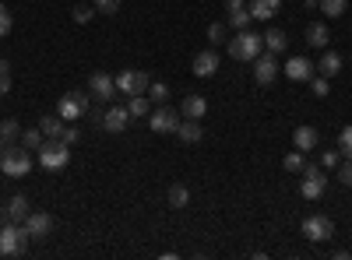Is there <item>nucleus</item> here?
I'll use <instances>...</instances> for the list:
<instances>
[{
  "label": "nucleus",
  "mask_w": 352,
  "mask_h": 260,
  "mask_svg": "<svg viewBox=\"0 0 352 260\" xmlns=\"http://www.w3.org/2000/svg\"><path fill=\"white\" fill-rule=\"evenodd\" d=\"M0 169H4L8 180H21L32 172V152L21 148V144H8L4 152H0Z\"/></svg>",
  "instance_id": "1"
},
{
  "label": "nucleus",
  "mask_w": 352,
  "mask_h": 260,
  "mask_svg": "<svg viewBox=\"0 0 352 260\" xmlns=\"http://www.w3.org/2000/svg\"><path fill=\"white\" fill-rule=\"evenodd\" d=\"M28 236L25 233V225L18 222H4L0 225V257H25L28 253Z\"/></svg>",
  "instance_id": "2"
},
{
  "label": "nucleus",
  "mask_w": 352,
  "mask_h": 260,
  "mask_svg": "<svg viewBox=\"0 0 352 260\" xmlns=\"http://www.w3.org/2000/svg\"><path fill=\"white\" fill-rule=\"evenodd\" d=\"M71 144L67 141H60V137H46L43 144H39V165L43 169H50V172H60L67 162H71Z\"/></svg>",
  "instance_id": "3"
},
{
  "label": "nucleus",
  "mask_w": 352,
  "mask_h": 260,
  "mask_svg": "<svg viewBox=\"0 0 352 260\" xmlns=\"http://www.w3.org/2000/svg\"><path fill=\"white\" fill-rule=\"evenodd\" d=\"M261 49H264V43H261L257 32H250V28H240V32L229 39V56H232V60L254 64V56H257Z\"/></svg>",
  "instance_id": "4"
},
{
  "label": "nucleus",
  "mask_w": 352,
  "mask_h": 260,
  "mask_svg": "<svg viewBox=\"0 0 352 260\" xmlns=\"http://www.w3.org/2000/svg\"><path fill=\"white\" fill-rule=\"evenodd\" d=\"M88 109H92V99H88L85 92H67V95H60V102H56V117H64L67 123H74V120L85 117Z\"/></svg>",
  "instance_id": "5"
},
{
  "label": "nucleus",
  "mask_w": 352,
  "mask_h": 260,
  "mask_svg": "<svg viewBox=\"0 0 352 260\" xmlns=\"http://www.w3.org/2000/svg\"><path fill=\"white\" fill-rule=\"evenodd\" d=\"M324 190H328V176H324V169L307 162V165H303V183H300V193H303L307 200H317Z\"/></svg>",
  "instance_id": "6"
},
{
  "label": "nucleus",
  "mask_w": 352,
  "mask_h": 260,
  "mask_svg": "<svg viewBox=\"0 0 352 260\" xmlns=\"http://www.w3.org/2000/svg\"><path fill=\"white\" fill-rule=\"evenodd\" d=\"M278 71H282V64H278L275 53L261 49V53L254 56V81H257V84H272V81L278 78Z\"/></svg>",
  "instance_id": "7"
},
{
  "label": "nucleus",
  "mask_w": 352,
  "mask_h": 260,
  "mask_svg": "<svg viewBox=\"0 0 352 260\" xmlns=\"http://www.w3.org/2000/svg\"><path fill=\"white\" fill-rule=\"evenodd\" d=\"M303 236L310 243H328L335 236V222L328 215H310V218H303Z\"/></svg>",
  "instance_id": "8"
},
{
  "label": "nucleus",
  "mask_w": 352,
  "mask_h": 260,
  "mask_svg": "<svg viewBox=\"0 0 352 260\" xmlns=\"http://www.w3.org/2000/svg\"><path fill=\"white\" fill-rule=\"evenodd\" d=\"M113 81H116V92H124V95H148V84H152L144 71H124Z\"/></svg>",
  "instance_id": "9"
},
{
  "label": "nucleus",
  "mask_w": 352,
  "mask_h": 260,
  "mask_svg": "<svg viewBox=\"0 0 352 260\" xmlns=\"http://www.w3.org/2000/svg\"><path fill=\"white\" fill-rule=\"evenodd\" d=\"M180 120H184L180 113H176L173 106H166V102H162V106H159V109L152 113V117H148V127H152L155 134H176V127H180Z\"/></svg>",
  "instance_id": "10"
},
{
  "label": "nucleus",
  "mask_w": 352,
  "mask_h": 260,
  "mask_svg": "<svg viewBox=\"0 0 352 260\" xmlns=\"http://www.w3.org/2000/svg\"><path fill=\"white\" fill-rule=\"evenodd\" d=\"M88 92H92L96 102H113V95H116V81H113V74L96 71L92 78H88Z\"/></svg>",
  "instance_id": "11"
},
{
  "label": "nucleus",
  "mask_w": 352,
  "mask_h": 260,
  "mask_svg": "<svg viewBox=\"0 0 352 260\" xmlns=\"http://www.w3.org/2000/svg\"><path fill=\"white\" fill-rule=\"evenodd\" d=\"M25 233L32 236V239H46L50 233H53V215H46V211H32L25 218Z\"/></svg>",
  "instance_id": "12"
},
{
  "label": "nucleus",
  "mask_w": 352,
  "mask_h": 260,
  "mask_svg": "<svg viewBox=\"0 0 352 260\" xmlns=\"http://www.w3.org/2000/svg\"><path fill=\"white\" fill-rule=\"evenodd\" d=\"M127 120H131L127 106H113V109H106V117H102V130L106 134H124L127 130Z\"/></svg>",
  "instance_id": "13"
},
{
  "label": "nucleus",
  "mask_w": 352,
  "mask_h": 260,
  "mask_svg": "<svg viewBox=\"0 0 352 260\" xmlns=\"http://www.w3.org/2000/svg\"><path fill=\"white\" fill-rule=\"evenodd\" d=\"M247 11L254 21H272L282 11V0H247Z\"/></svg>",
  "instance_id": "14"
},
{
  "label": "nucleus",
  "mask_w": 352,
  "mask_h": 260,
  "mask_svg": "<svg viewBox=\"0 0 352 260\" xmlns=\"http://www.w3.org/2000/svg\"><path fill=\"white\" fill-rule=\"evenodd\" d=\"M190 71H194L197 78H212V74L219 71V53H215V49H201V53L194 56Z\"/></svg>",
  "instance_id": "15"
},
{
  "label": "nucleus",
  "mask_w": 352,
  "mask_h": 260,
  "mask_svg": "<svg viewBox=\"0 0 352 260\" xmlns=\"http://www.w3.org/2000/svg\"><path fill=\"white\" fill-rule=\"evenodd\" d=\"M204 113H208V99L204 95H184V102H180V117H187V120H204Z\"/></svg>",
  "instance_id": "16"
},
{
  "label": "nucleus",
  "mask_w": 352,
  "mask_h": 260,
  "mask_svg": "<svg viewBox=\"0 0 352 260\" xmlns=\"http://www.w3.org/2000/svg\"><path fill=\"white\" fill-rule=\"evenodd\" d=\"M4 204H8V222H18V225H25V218L32 215V204H28V197H25V193H14V197H8Z\"/></svg>",
  "instance_id": "17"
},
{
  "label": "nucleus",
  "mask_w": 352,
  "mask_h": 260,
  "mask_svg": "<svg viewBox=\"0 0 352 260\" xmlns=\"http://www.w3.org/2000/svg\"><path fill=\"white\" fill-rule=\"evenodd\" d=\"M282 71L289 74V81H310L314 78V64L307 60V56H289V64Z\"/></svg>",
  "instance_id": "18"
},
{
  "label": "nucleus",
  "mask_w": 352,
  "mask_h": 260,
  "mask_svg": "<svg viewBox=\"0 0 352 260\" xmlns=\"http://www.w3.org/2000/svg\"><path fill=\"white\" fill-rule=\"evenodd\" d=\"M317 141H320L317 127H307V123H303V127L292 130V148H296V152H314Z\"/></svg>",
  "instance_id": "19"
},
{
  "label": "nucleus",
  "mask_w": 352,
  "mask_h": 260,
  "mask_svg": "<svg viewBox=\"0 0 352 260\" xmlns=\"http://www.w3.org/2000/svg\"><path fill=\"white\" fill-rule=\"evenodd\" d=\"M176 137H180L184 144H197L201 137H204V123L201 120H180V127H176Z\"/></svg>",
  "instance_id": "20"
},
{
  "label": "nucleus",
  "mask_w": 352,
  "mask_h": 260,
  "mask_svg": "<svg viewBox=\"0 0 352 260\" xmlns=\"http://www.w3.org/2000/svg\"><path fill=\"white\" fill-rule=\"evenodd\" d=\"M331 43V32H328V25L324 21H310L307 25V46H317V49H324Z\"/></svg>",
  "instance_id": "21"
},
{
  "label": "nucleus",
  "mask_w": 352,
  "mask_h": 260,
  "mask_svg": "<svg viewBox=\"0 0 352 260\" xmlns=\"http://www.w3.org/2000/svg\"><path fill=\"white\" fill-rule=\"evenodd\" d=\"M64 127H67V120L56 117V113H50V117L39 120V130H43L46 137H60V141H64Z\"/></svg>",
  "instance_id": "22"
},
{
  "label": "nucleus",
  "mask_w": 352,
  "mask_h": 260,
  "mask_svg": "<svg viewBox=\"0 0 352 260\" xmlns=\"http://www.w3.org/2000/svg\"><path fill=\"white\" fill-rule=\"evenodd\" d=\"M317 74H324L328 81L338 78L342 74V56L338 53H324V56H320V64H317Z\"/></svg>",
  "instance_id": "23"
},
{
  "label": "nucleus",
  "mask_w": 352,
  "mask_h": 260,
  "mask_svg": "<svg viewBox=\"0 0 352 260\" xmlns=\"http://www.w3.org/2000/svg\"><path fill=\"white\" fill-rule=\"evenodd\" d=\"M261 43H264V49H268V53L278 56L285 49V32H282V28H268V32L261 36Z\"/></svg>",
  "instance_id": "24"
},
{
  "label": "nucleus",
  "mask_w": 352,
  "mask_h": 260,
  "mask_svg": "<svg viewBox=\"0 0 352 260\" xmlns=\"http://www.w3.org/2000/svg\"><path fill=\"white\" fill-rule=\"evenodd\" d=\"M166 197H169V208H176V211H180V208H187V204H190V190H187L184 183H173Z\"/></svg>",
  "instance_id": "25"
},
{
  "label": "nucleus",
  "mask_w": 352,
  "mask_h": 260,
  "mask_svg": "<svg viewBox=\"0 0 352 260\" xmlns=\"http://www.w3.org/2000/svg\"><path fill=\"white\" fill-rule=\"evenodd\" d=\"M43 141H46V134H43L39 127H28V130H21V137H18V144H21V148H28V152H39Z\"/></svg>",
  "instance_id": "26"
},
{
  "label": "nucleus",
  "mask_w": 352,
  "mask_h": 260,
  "mask_svg": "<svg viewBox=\"0 0 352 260\" xmlns=\"http://www.w3.org/2000/svg\"><path fill=\"white\" fill-rule=\"evenodd\" d=\"M127 113L131 117H148V95H127Z\"/></svg>",
  "instance_id": "27"
},
{
  "label": "nucleus",
  "mask_w": 352,
  "mask_h": 260,
  "mask_svg": "<svg viewBox=\"0 0 352 260\" xmlns=\"http://www.w3.org/2000/svg\"><path fill=\"white\" fill-rule=\"evenodd\" d=\"M303 165H307V152H289L282 158V169L285 172H303Z\"/></svg>",
  "instance_id": "28"
},
{
  "label": "nucleus",
  "mask_w": 352,
  "mask_h": 260,
  "mask_svg": "<svg viewBox=\"0 0 352 260\" xmlns=\"http://www.w3.org/2000/svg\"><path fill=\"white\" fill-rule=\"evenodd\" d=\"M317 8L324 11L328 18H338V14H345V8H349V0H317Z\"/></svg>",
  "instance_id": "29"
},
{
  "label": "nucleus",
  "mask_w": 352,
  "mask_h": 260,
  "mask_svg": "<svg viewBox=\"0 0 352 260\" xmlns=\"http://www.w3.org/2000/svg\"><path fill=\"white\" fill-rule=\"evenodd\" d=\"M208 43H212V46H222V43H229V28H226L222 21L208 25Z\"/></svg>",
  "instance_id": "30"
},
{
  "label": "nucleus",
  "mask_w": 352,
  "mask_h": 260,
  "mask_svg": "<svg viewBox=\"0 0 352 260\" xmlns=\"http://www.w3.org/2000/svg\"><path fill=\"white\" fill-rule=\"evenodd\" d=\"M0 137H4L8 144H14L21 137V123L18 120H4V123H0Z\"/></svg>",
  "instance_id": "31"
},
{
  "label": "nucleus",
  "mask_w": 352,
  "mask_h": 260,
  "mask_svg": "<svg viewBox=\"0 0 352 260\" xmlns=\"http://www.w3.org/2000/svg\"><path fill=\"white\" fill-rule=\"evenodd\" d=\"M250 21H254V18H250V11H247V8H240V11H229V25L236 28V32H240V28H250Z\"/></svg>",
  "instance_id": "32"
},
{
  "label": "nucleus",
  "mask_w": 352,
  "mask_h": 260,
  "mask_svg": "<svg viewBox=\"0 0 352 260\" xmlns=\"http://www.w3.org/2000/svg\"><path fill=\"white\" fill-rule=\"evenodd\" d=\"M310 92H314L317 99H324V95L331 92V84H328V78H324V74H314V78H310Z\"/></svg>",
  "instance_id": "33"
},
{
  "label": "nucleus",
  "mask_w": 352,
  "mask_h": 260,
  "mask_svg": "<svg viewBox=\"0 0 352 260\" xmlns=\"http://www.w3.org/2000/svg\"><path fill=\"white\" fill-rule=\"evenodd\" d=\"M148 99L162 106V102L169 99V88H166V84H162V81H152V84H148Z\"/></svg>",
  "instance_id": "34"
},
{
  "label": "nucleus",
  "mask_w": 352,
  "mask_h": 260,
  "mask_svg": "<svg viewBox=\"0 0 352 260\" xmlns=\"http://www.w3.org/2000/svg\"><path fill=\"white\" fill-rule=\"evenodd\" d=\"M338 152H342L345 158H352V123L338 134Z\"/></svg>",
  "instance_id": "35"
},
{
  "label": "nucleus",
  "mask_w": 352,
  "mask_h": 260,
  "mask_svg": "<svg viewBox=\"0 0 352 260\" xmlns=\"http://www.w3.org/2000/svg\"><path fill=\"white\" fill-rule=\"evenodd\" d=\"M11 28H14V21H11V11L0 4V39H8L11 36Z\"/></svg>",
  "instance_id": "36"
},
{
  "label": "nucleus",
  "mask_w": 352,
  "mask_h": 260,
  "mask_svg": "<svg viewBox=\"0 0 352 260\" xmlns=\"http://www.w3.org/2000/svg\"><path fill=\"white\" fill-rule=\"evenodd\" d=\"M338 183H345V187H352V158H345V162H338Z\"/></svg>",
  "instance_id": "37"
},
{
  "label": "nucleus",
  "mask_w": 352,
  "mask_h": 260,
  "mask_svg": "<svg viewBox=\"0 0 352 260\" xmlns=\"http://www.w3.org/2000/svg\"><path fill=\"white\" fill-rule=\"evenodd\" d=\"M92 14H96V11L88 8V4H78V8H74V21H78V25H88V21H92Z\"/></svg>",
  "instance_id": "38"
},
{
  "label": "nucleus",
  "mask_w": 352,
  "mask_h": 260,
  "mask_svg": "<svg viewBox=\"0 0 352 260\" xmlns=\"http://www.w3.org/2000/svg\"><path fill=\"white\" fill-rule=\"evenodd\" d=\"M96 11H102V14H116V11H120V0H96Z\"/></svg>",
  "instance_id": "39"
},
{
  "label": "nucleus",
  "mask_w": 352,
  "mask_h": 260,
  "mask_svg": "<svg viewBox=\"0 0 352 260\" xmlns=\"http://www.w3.org/2000/svg\"><path fill=\"white\" fill-rule=\"evenodd\" d=\"M342 162V152H320V165L324 169H335Z\"/></svg>",
  "instance_id": "40"
},
{
  "label": "nucleus",
  "mask_w": 352,
  "mask_h": 260,
  "mask_svg": "<svg viewBox=\"0 0 352 260\" xmlns=\"http://www.w3.org/2000/svg\"><path fill=\"white\" fill-rule=\"evenodd\" d=\"M64 141H67V144H78V141H81V130H78V127H64Z\"/></svg>",
  "instance_id": "41"
},
{
  "label": "nucleus",
  "mask_w": 352,
  "mask_h": 260,
  "mask_svg": "<svg viewBox=\"0 0 352 260\" xmlns=\"http://www.w3.org/2000/svg\"><path fill=\"white\" fill-rule=\"evenodd\" d=\"M11 92V74H0V99Z\"/></svg>",
  "instance_id": "42"
},
{
  "label": "nucleus",
  "mask_w": 352,
  "mask_h": 260,
  "mask_svg": "<svg viewBox=\"0 0 352 260\" xmlns=\"http://www.w3.org/2000/svg\"><path fill=\"white\" fill-rule=\"evenodd\" d=\"M240 8H247V0H226V11H240Z\"/></svg>",
  "instance_id": "43"
},
{
  "label": "nucleus",
  "mask_w": 352,
  "mask_h": 260,
  "mask_svg": "<svg viewBox=\"0 0 352 260\" xmlns=\"http://www.w3.org/2000/svg\"><path fill=\"white\" fill-rule=\"evenodd\" d=\"M0 74H11V64L4 60V56H0Z\"/></svg>",
  "instance_id": "44"
},
{
  "label": "nucleus",
  "mask_w": 352,
  "mask_h": 260,
  "mask_svg": "<svg viewBox=\"0 0 352 260\" xmlns=\"http://www.w3.org/2000/svg\"><path fill=\"white\" fill-rule=\"evenodd\" d=\"M8 222V204H0V225Z\"/></svg>",
  "instance_id": "45"
},
{
  "label": "nucleus",
  "mask_w": 352,
  "mask_h": 260,
  "mask_svg": "<svg viewBox=\"0 0 352 260\" xmlns=\"http://www.w3.org/2000/svg\"><path fill=\"white\" fill-rule=\"evenodd\" d=\"M303 8L307 11H317V0H303Z\"/></svg>",
  "instance_id": "46"
}]
</instances>
